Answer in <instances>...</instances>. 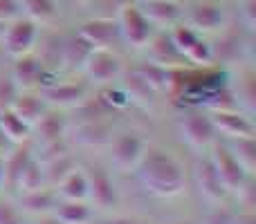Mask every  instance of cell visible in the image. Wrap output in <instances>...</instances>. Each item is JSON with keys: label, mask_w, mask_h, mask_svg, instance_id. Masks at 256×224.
I'll list each match as a JSON object with an SVG mask.
<instances>
[{"label": "cell", "mask_w": 256, "mask_h": 224, "mask_svg": "<svg viewBox=\"0 0 256 224\" xmlns=\"http://www.w3.org/2000/svg\"><path fill=\"white\" fill-rule=\"evenodd\" d=\"M135 173L144 191L155 198H176L184 191V171L166 150L146 148Z\"/></svg>", "instance_id": "obj_1"}, {"label": "cell", "mask_w": 256, "mask_h": 224, "mask_svg": "<svg viewBox=\"0 0 256 224\" xmlns=\"http://www.w3.org/2000/svg\"><path fill=\"white\" fill-rule=\"evenodd\" d=\"M178 132H180V139L198 153H207L218 139L212 117H209V112L202 110L182 112L178 119Z\"/></svg>", "instance_id": "obj_2"}, {"label": "cell", "mask_w": 256, "mask_h": 224, "mask_svg": "<svg viewBox=\"0 0 256 224\" xmlns=\"http://www.w3.org/2000/svg\"><path fill=\"white\" fill-rule=\"evenodd\" d=\"M117 29H120V38L124 40L128 47H146L150 36L155 34V27L150 20L142 13L137 2H124L117 11Z\"/></svg>", "instance_id": "obj_3"}, {"label": "cell", "mask_w": 256, "mask_h": 224, "mask_svg": "<svg viewBox=\"0 0 256 224\" xmlns=\"http://www.w3.org/2000/svg\"><path fill=\"white\" fill-rule=\"evenodd\" d=\"M209 157H212L218 177H220V182L225 184V189L230 191V193H240V191H243L245 186L252 182V175H250V173L240 166L238 159L230 153V148H227V146L214 144Z\"/></svg>", "instance_id": "obj_4"}, {"label": "cell", "mask_w": 256, "mask_h": 224, "mask_svg": "<svg viewBox=\"0 0 256 224\" xmlns=\"http://www.w3.org/2000/svg\"><path fill=\"white\" fill-rule=\"evenodd\" d=\"M36 40H38V22H34L32 18H16L14 22H9V27H4L0 43L2 49L12 58H18L22 54H30L34 49Z\"/></svg>", "instance_id": "obj_5"}, {"label": "cell", "mask_w": 256, "mask_h": 224, "mask_svg": "<svg viewBox=\"0 0 256 224\" xmlns=\"http://www.w3.org/2000/svg\"><path fill=\"white\" fill-rule=\"evenodd\" d=\"M194 182H196V189H198L200 198H202L204 202H209L212 207H220L227 200V195H230V191L225 189V184H222L220 177H218L216 166H214L209 155H200V157L196 159Z\"/></svg>", "instance_id": "obj_6"}, {"label": "cell", "mask_w": 256, "mask_h": 224, "mask_svg": "<svg viewBox=\"0 0 256 224\" xmlns=\"http://www.w3.org/2000/svg\"><path fill=\"white\" fill-rule=\"evenodd\" d=\"M171 38L176 43V47L180 49V54L186 58V63H194V65H209L212 63V58H214L212 45L194 27H189V25L173 27Z\"/></svg>", "instance_id": "obj_7"}, {"label": "cell", "mask_w": 256, "mask_h": 224, "mask_svg": "<svg viewBox=\"0 0 256 224\" xmlns=\"http://www.w3.org/2000/svg\"><path fill=\"white\" fill-rule=\"evenodd\" d=\"M144 150V137H140L137 132H124V135L110 139V164L120 173H132L140 164Z\"/></svg>", "instance_id": "obj_8"}, {"label": "cell", "mask_w": 256, "mask_h": 224, "mask_svg": "<svg viewBox=\"0 0 256 224\" xmlns=\"http://www.w3.org/2000/svg\"><path fill=\"white\" fill-rule=\"evenodd\" d=\"M86 177H88V202H92L102 211H110L120 204V191L106 168L90 166L86 171Z\"/></svg>", "instance_id": "obj_9"}, {"label": "cell", "mask_w": 256, "mask_h": 224, "mask_svg": "<svg viewBox=\"0 0 256 224\" xmlns=\"http://www.w3.org/2000/svg\"><path fill=\"white\" fill-rule=\"evenodd\" d=\"M81 72L88 76L90 83L108 85L122 76V58L112 49H92Z\"/></svg>", "instance_id": "obj_10"}, {"label": "cell", "mask_w": 256, "mask_h": 224, "mask_svg": "<svg viewBox=\"0 0 256 224\" xmlns=\"http://www.w3.org/2000/svg\"><path fill=\"white\" fill-rule=\"evenodd\" d=\"M218 135H225L227 139H240V137H254L256 128L248 114L240 112V108L232 110H212L209 112Z\"/></svg>", "instance_id": "obj_11"}, {"label": "cell", "mask_w": 256, "mask_h": 224, "mask_svg": "<svg viewBox=\"0 0 256 224\" xmlns=\"http://www.w3.org/2000/svg\"><path fill=\"white\" fill-rule=\"evenodd\" d=\"M76 31H79L94 49H112L117 40H122L115 18H90V20H86Z\"/></svg>", "instance_id": "obj_12"}, {"label": "cell", "mask_w": 256, "mask_h": 224, "mask_svg": "<svg viewBox=\"0 0 256 224\" xmlns=\"http://www.w3.org/2000/svg\"><path fill=\"white\" fill-rule=\"evenodd\" d=\"M66 135H68L66 117H61L58 112H50V110L38 119V123H36L34 128H32V139L40 146V150L66 141Z\"/></svg>", "instance_id": "obj_13"}, {"label": "cell", "mask_w": 256, "mask_h": 224, "mask_svg": "<svg viewBox=\"0 0 256 224\" xmlns=\"http://www.w3.org/2000/svg\"><path fill=\"white\" fill-rule=\"evenodd\" d=\"M40 97L48 108H76L86 101V85L81 83H52L40 90Z\"/></svg>", "instance_id": "obj_14"}, {"label": "cell", "mask_w": 256, "mask_h": 224, "mask_svg": "<svg viewBox=\"0 0 256 224\" xmlns=\"http://www.w3.org/2000/svg\"><path fill=\"white\" fill-rule=\"evenodd\" d=\"M150 25L158 27H176L182 18V4L178 0H142L137 2Z\"/></svg>", "instance_id": "obj_15"}, {"label": "cell", "mask_w": 256, "mask_h": 224, "mask_svg": "<svg viewBox=\"0 0 256 224\" xmlns=\"http://www.w3.org/2000/svg\"><path fill=\"white\" fill-rule=\"evenodd\" d=\"M14 70H12V79L16 81L20 92H32L40 85L43 81V61L34 54H22V56L14 58Z\"/></svg>", "instance_id": "obj_16"}, {"label": "cell", "mask_w": 256, "mask_h": 224, "mask_svg": "<svg viewBox=\"0 0 256 224\" xmlns=\"http://www.w3.org/2000/svg\"><path fill=\"white\" fill-rule=\"evenodd\" d=\"M189 20V27H194L196 31H218L225 27L227 22V13L222 9V4L218 2H198L186 16Z\"/></svg>", "instance_id": "obj_17"}, {"label": "cell", "mask_w": 256, "mask_h": 224, "mask_svg": "<svg viewBox=\"0 0 256 224\" xmlns=\"http://www.w3.org/2000/svg\"><path fill=\"white\" fill-rule=\"evenodd\" d=\"M148 49L150 63L155 65H164V67H180L186 63V58L180 54V49L176 47L171 34H153L150 40L146 43Z\"/></svg>", "instance_id": "obj_18"}, {"label": "cell", "mask_w": 256, "mask_h": 224, "mask_svg": "<svg viewBox=\"0 0 256 224\" xmlns=\"http://www.w3.org/2000/svg\"><path fill=\"white\" fill-rule=\"evenodd\" d=\"M58 195L52 186H40L36 191H27V193H18V211L30 213V216H45L52 213V209L56 207Z\"/></svg>", "instance_id": "obj_19"}, {"label": "cell", "mask_w": 256, "mask_h": 224, "mask_svg": "<svg viewBox=\"0 0 256 224\" xmlns=\"http://www.w3.org/2000/svg\"><path fill=\"white\" fill-rule=\"evenodd\" d=\"M32 157H34V150H32L30 141H27V144H18L16 148L4 157V186L2 189L16 193L18 180H20L22 171H25V166L30 164Z\"/></svg>", "instance_id": "obj_20"}, {"label": "cell", "mask_w": 256, "mask_h": 224, "mask_svg": "<svg viewBox=\"0 0 256 224\" xmlns=\"http://www.w3.org/2000/svg\"><path fill=\"white\" fill-rule=\"evenodd\" d=\"M40 164H43V173H45V184L52 186V189H56L74 168H79L74 155H72L70 150H63V153L54 155V157L43 159Z\"/></svg>", "instance_id": "obj_21"}, {"label": "cell", "mask_w": 256, "mask_h": 224, "mask_svg": "<svg viewBox=\"0 0 256 224\" xmlns=\"http://www.w3.org/2000/svg\"><path fill=\"white\" fill-rule=\"evenodd\" d=\"M92 49H94L92 45H90L79 31H74L72 36H68V38L63 40L61 61L66 63L68 67H72V70H84V65H86V61H88V56L92 54Z\"/></svg>", "instance_id": "obj_22"}, {"label": "cell", "mask_w": 256, "mask_h": 224, "mask_svg": "<svg viewBox=\"0 0 256 224\" xmlns=\"http://www.w3.org/2000/svg\"><path fill=\"white\" fill-rule=\"evenodd\" d=\"M12 110L16 112L18 117H20L30 128H34L36 123H38V119L43 117V114L48 112L50 108H48V103L43 101V97H40V94L20 92L16 97V101H14Z\"/></svg>", "instance_id": "obj_23"}, {"label": "cell", "mask_w": 256, "mask_h": 224, "mask_svg": "<svg viewBox=\"0 0 256 224\" xmlns=\"http://www.w3.org/2000/svg\"><path fill=\"white\" fill-rule=\"evenodd\" d=\"M52 213L63 224H92L94 211L88 202H76V200H58Z\"/></svg>", "instance_id": "obj_24"}, {"label": "cell", "mask_w": 256, "mask_h": 224, "mask_svg": "<svg viewBox=\"0 0 256 224\" xmlns=\"http://www.w3.org/2000/svg\"><path fill=\"white\" fill-rule=\"evenodd\" d=\"M137 74L146 81V85H148L155 94H160V92H168V90L173 88L178 72H176V67H164V65L148 63V65H142L140 70H137Z\"/></svg>", "instance_id": "obj_25"}, {"label": "cell", "mask_w": 256, "mask_h": 224, "mask_svg": "<svg viewBox=\"0 0 256 224\" xmlns=\"http://www.w3.org/2000/svg\"><path fill=\"white\" fill-rule=\"evenodd\" d=\"M56 195L58 200H76V202H88V177L86 171L74 168L61 184L56 186Z\"/></svg>", "instance_id": "obj_26"}, {"label": "cell", "mask_w": 256, "mask_h": 224, "mask_svg": "<svg viewBox=\"0 0 256 224\" xmlns=\"http://www.w3.org/2000/svg\"><path fill=\"white\" fill-rule=\"evenodd\" d=\"M0 128H2L4 137L12 141V146L27 144L32 141V128L22 121L14 110H2L0 112Z\"/></svg>", "instance_id": "obj_27"}, {"label": "cell", "mask_w": 256, "mask_h": 224, "mask_svg": "<svg viewBox=\"0 0 256 224\" xmlns=\"http://www.w3.org/2000/svg\"><path fill=\"white\" fill-rule=\"evenodd\" d=\"M230 153L238 159V164L254 175L256 168V137H240V139H232V146H227Z\"/></svg>", "instance_id": "obj_28"}, {"label": "cell", "mask_w": 256, "mask_h": 224, "mask_svg": "<svg viewBox=\"0 0 256 224\" xmlns=\"http://www.w3.org/2000/svg\"><path fill=\"white\" fill-rule=\"evenodd\" d=\"M108 126H104V123H84V126L76 128L74 132V139L76 144L81 146H88V148H92V146H104L106 141H110V135H108Z\"/></svg>", "instance_id": "obj_29"}, {"label": "cell", "mask_w": 256, "mask_h": 224, "mask_svg": "<svg viewBox=\"0 0 256 224\" xmlns=\"http://www.w3.org/2000/svg\"><path fill=\"white\" fill-rule=\"evenodd\" d=\"M126 94H128V101L130 103H137V106L142 108H150L155 101V92L146 85V81L142 79L137 72H132L130 76H128V83H126Z\"/></svg>", "instance_id": "obj_30"}, {"label": "cell", "mask_w": 256, "mask_h": 224, "mask_svg": "<svg viewBox=\"0 0 256 224\" xmlns=\"http://www.w3.org/2000/svg\"><path fill=\"white\" fill-rule=\"evenodd\" d=\"M40 186H48V184H45L43 164H40L36 157H32V159H30V164L25 166V171H22L20 180H18L16 193H27V191H36V189H40Z\"/></svg>", "instance_id": "obj_31"}, {"label": "cell", "mask_w": 256, "mask_h": 224, "mask_svg": "<svg viewBox=\"0 0 256 224\" xmlns=\"http://www.w3.org/2000/svg\"><path fill=\"white\" fill-rule=\"evenodd\" d=\"M20 9L34 22H48L56 16V2L54 0H20Z\"/></svg>", "instance_id": "obj_32"}, {"label": "cell", "mask_w": 256, "mask_h": 224, "mask_svg": "<svg viewBox=\"0 0 256 224\" xmlns=\"http://www.w3.org/2000/svg\"><path fill=\"white\" fill-rule=\"evenodd\" d=\"M20 94L16 81L12 79V74H2L0 76V112L2 110H12L16 97Z\"/></svg>", "instance_id": "obj_33"}, {"label": "cell", "mask_w": 256, "mask_h": 224, "mask_svg": "<svg viewBox=\"0 0 256 224\" xmlns=\"http://www.w3.org/2000/svg\"><path fill=\"white\" fill-rule=\"evenodd\" d=\"M102 103L106 108H112V110H122V108L130 106V101H128V94L124 88H110L104 92V99Z\"/></svg>", "instance_id": "obj_34"}, {"label": "cell", "mask_w": 256, "mask_h": 224, "mask_svg": "<svg viewBox=\"0 0 256 224\" xmlns=\"http://www.w3.org/2000/svg\"><path fill=\"white\" fill-rule=\"evenodd\" d=\"M20 16H22L20 0H0V22L2 25H9V22H14Z\"/></svg>", "instance_id": "obj_35"}, {"label": "cell", "mask_w": 256, "mask_h": 224, "mask_svg": "<svg viewBox=\"0 0 256 224\" xmlns=\"http://www.w3.org/2000/svg\"><path fill=\"white\" fill-rule=\"evenodd\" d=\"M198 224H238V220H236V216L234 213H230L227 209L214 207Z\"/></svg>", "instance_id": "obj_36"}, {"label": "cell", "mask_w": 256, "mask_h": 224, "mask_svg": "<svg viewBox=\"0 0 256 224\" xmlns=\"http://www.w3.org/2000/svg\"><path fill=\"white\" fill-rule=\"evenodd\" d=\"M0 224H25L18 207H14L7 200H0Z\"/></svg>", "instance_id": "obj_37"}, {"label": "cell", "mask_w": 256, "mask_h": 224, "mask_svg": "<svg viewBox=\"0 0 256 224\" xmlns=\"http://www.w3.org/2000/svg\"><path fill=\"white\" fill-rule=\"evenodd\" d=\"M243 2V20H245V25H248V29H254V25H256V2L254 0H240Z\"/></svg>", "instance_id": "obj_38"}, {"label": "cell", "mask_w": 256, "mask_h": 224, "mask_svg": "<svg viewBox=\"0 0 256 224\" xmlns=\"http://www.w3.org/2000/svg\"><path fill=\"white\" fill-rule=\"evenodd\" d=\"M97 224H142L137 218H128V216H112V218H106V220L97 222Z\"/></svg>", "instance_id": "obj_39"}, {"label": "cell", "mask_w": 256, "mask_h": 224, "mask_svg": "<svg viewBox=\"0 0 256 224\" xmlns=\"http://www.w3.org/2000/svg\"><path fill=\"white\" fill-rule=\"evenodd\" d=\"M36 224H63V222L54 213H45V216H38V222Z\"/></svg>", "instance_id": "obj_40"}, {"label": "cell", "mask_w": 256, "mask_h": 224, "mask_svg": "<svg viewBox=\"0 0 256 224\" xmlns=\"http://www.w3.org/2000/svg\"><path fill=\"white\" fill-rule=\"evenodd\" d=\"M7 148H12V141L4 137V132H2V128H0V155H4L7 153Z\"/></svg>", "instance_id": "obj_41"}, {"label": "cell", "mask_w": 256, "mask_h": 224, "mask_svg": "<svg viewBox=\"0 0 256 224\" xmlns=\"http://www.w3.org/2000/svg\"><path fill=\"white\" fill-rule=\"evenodd\" d=\"M162 224H198V222L191 220V218H176V220H166Z\"/></svg>", "instance_id": "obj_42"}, {"label": "cell", "mask_w": 256, "mask_h": 224, "mask_svg": "<svg viewBox=\"0 0 256 224\" xmlns=\"http://www.w3.org/2000/svg\"><path fill=\"white\" fill-rule=\"evenodd\" d=\"M4 186V155H0V191Z\"/></svg>", "instance_id": "obj_43"}, {"label": "cell", "mask_w": 256, "mask_h": 224, "mask_svg": "<svg viewBox=\"0 0 256 224\" xmlns=\"http://www.w3.org/2000/svg\"><path fill=\"white\" fill-rule=\"evenodd\" d=\"M2 31H4V25H2V22H0V36H2Z\"/></svg>", "instance_id": "obj_44"}, {"label": "cell", "mask_w": 256, "mask_h": 224, "mask_svg": "<svg viewBox=\"0 0 256 224\" xmlns=\"http://www.w3.org/2000/svg\"><path fill=\"white\" fill-rule=\"evenodd\" d=\"M72 2H88V0H72Z\"/></svg>", "instance_id": "obj_45"}]
</instances>
